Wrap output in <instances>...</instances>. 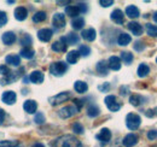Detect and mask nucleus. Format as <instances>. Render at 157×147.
<instances>
[{
    "mask_svg": "<svg viewBox=\"0 0 157 147\" xmlns=\"http://www.w3.org/2000/svg\"><path fill=\"white\" fill-rule=\"evenodd\" d=\"M0 147H23L17 140H1Z\"/></svg>",
    "mask_w": 157,
    "mask_h": 147,
    "instance_id": "nucleus-32",
    "label": "nucleus"
},
{
    "mask_svg": "<svg viewBox=\"0 0 157 147\" xmlns=\"http://www.w3.org/2000/svg\"><path fill=\"white\" fill-rule=\"evenodd\" d=\"M78 52L80 53V55H82V57H88L90 53H91V48H90L88 46H86V45H81Z\"/></svg>",
    "mask_w": 157,
    "mask_h": 147,
    "instance_id": "nucleus-39",
    "label": "nucleus"
},
{
    "mask_svg": "<svg viewBox=\"0 0 157 147\" xmlns=\"http://www.w3.org/2000/svg\"><path fill=\"white\" fill-rule=\"evenodd\" d=\"M85 25V19L81 18V17H76L71 21V27L75 29V30H80L82 29Z\"/></svg>",
    "mask_w": 157,
    "mask_h": 147,
    "instance_id": "nucleus-34",
    "label": "nucleus"
},
{
    "mask_svg": "<svg viewBox=\"0 0 157 147\" xmlns=\"http://www.w3.org/2000/svg\"><path fill=\"white\" fill-rule=\"evenodd\" d=\"M23 109L27 113H34L38 110V103L35 100H25L23 104Z\"/></svg>",
    "mask_w": 157,
    "mask_h": 147,
    "instance_id": "nucleus-15",
    "label": "nucleus"
},
{
    "mask_svg": "<svg viewBox=\"0 0 157 147\" xmlns=\"http://www.w3.org/2000/svg\"><path fill=\"white\" fill-rule=\"evenodd\" d=\"M109 88H110V83H109V82L104 83L103 86H99V91H101V92H108Z\"/></svg>",
    "mask_w": 157,
    "mask_h": 147,
    "instance_id": "nucleus-49",
    "label": "nucleus"
},
{
    "mask_svg": "<svg viewBox=\"0 0 157 147\" xmlns=\"http://www.w3.org/2000/svg\"><path fill=\"white\" fill-rule=\"evenodd\" d=\"M96 69H97V71H98L101 76H106V75H108V71H109L108 62H105V60H100L98 64H97Z\"/></svg>",
    "mask_w": 157,
    "mask_h": 147,
    "instance_id": "nucleus-22",
    "label": "nucleus"
},
{
    "mask_svg": "<svg viewBox=\"0 0 157 147\" xmlns=\"http://www.w3.org/2000/svg\"><path fill=\"white\" fill-rule=\"evenodd\" d=\"M83 127H82V124L81 123H78V122H76V123H74L73 124V131L75 133V134H82L83 133Z\"/></svg>",
    "mask_w": 157,
    "mask_h": 147,
    "instance_id": "nucleus-41",
    "label": "nucleus"
},
{
    "mask_svg": "<svg viewBox=\"0 0 157 147\" xmlns=\"http://www.w3.org/2000/svg\"><path fill=\"white\" fill-rule=\"evenodd\" d=\"M76 112H78V109L74 105H69V106H64L63 109L58 111V115L60 118H70L73 117Z\"/></svg>",
    "mask_w": 157,
    "mask_h": 147,
    "instance_id": "nucleus-6",
    "label": "nucleus"
},
{
    "mask_svg": "<svg viewBox=\"0 0 157 147\" xmlns=\"http://www.w3.org/2000/svg\"><path fill=\"white\" fill-rule=\"evenodd\" d=\"M34 122H35L36 124H44V123H45V116H44L42 112H38V113L35 115Z\"/></svg>",
    "mask_w": 157,
    "mask_h": 147,
    "instance_id": "nucleus-40",
    "label": "nucleus"
},
{
    "mask_svg": "<svg viewBox=\"0 0 157 147\" xmlns=\"http://www.w3.org/2000/svg\"><path fill=\"white\" fill-rule=\"evenodd\" d=\"M99 113H100V110H99V107L97 105H91V106H88V109H87V115H88V117L96 118V117L99 116Z\"/></svg>",
    "mask_w": 157,
    "mask_h": 147,
    "instance_id": "nucleus-33",
    "label": "nucleus"
},
{
    "mask_svg": "<svg viewBox=\"0 0 157 147\" xmlns=\"http://www.w3.org/2000/svg\"><path fill=\"white\" fill-rule=\"evenodd\" d=\"M7 23V15L4 11H0V27L5 25Z\"/></svg>",
    "mask_w": 157,
    "mask_h": 147,
    "instance_id": "nucleus-42",
    "label": "nucleus"
},
{
    "mask_svg": "<svg viewBox=\"0 0 157 147\" xmlns=\"http://www.w3.org/2000/svg\"><path fill=\"white\" fill-rule=\"evenodd\" d=\"M44 78H45V76H44V74L41 73L40 70H35V71H33L29 75V81L33 82V83H36V85L42 83Z\"/></svg>",
    "mask_w": 157,
    "mask_h": 147,
    "instance_id": "nucleus-17",
    "label": "nucleus"
},
{
    "mask_svg": "<svg viewBox=\"0 0 157 147\" xmlns=\"http://www.w3.org/2000/svg\"><path fill=\"white\" fill-rule=\"evenodd\" d=\"M5 62H6L9 65H12V66H20L21 58L18 57V55H6V58H5Z\"/></svg>",
    "mask_w": 157,
    "mask_h": 147,
    "instance_id": "nucleus-23",
    "label": "nucleus"
},
{
    "mask_svg": "<svg viewBox=\"0 0 157 147\" xmlns=\"http://www.w3.org/2000/svg\"><path fill=\"white\" fill-rule=\"evenodd\" d=\"M33 43V39L29 34H24L21 39V45L24 47H30V45Z\"/></svg>",
    "mask_w": 157,
    "mask_h": 147,
    "instance_id": "nucleus-38",
    "label": "nucleus"
},
{
    "mask_svg": "<svg viewBox=\"0 0 157 147\" xmlns=\"http://www.w3.org/2000/svg\"><path fill=\"white\" fill-rule=\"evenodd\" d=\"M129 103L133 105V106H140L141 104L145 103V99L140 95V94H132L129 96Z\"/></svg>",
    "mask_w": 157,
    "mask_h": 147,
    "instance_id": "nucleus-24",
    "label": "nucleus"
},
{
    "mask_svg": "<svg viewBox=\"0 0 157 147\" xmlns=\"http://www.w3.org/2000/svg\"><path fill=\"white\" fill-rule=\"evenodd\" d=\"M46 18H47L46 12H44V11H38V12L33 16V22H35V23H40V22H44Z\"/></svg>",
    "mask_w": 157,
    "mask_h": 147,
    "instance_id": "nucleus-36",
    "label": "nucleus"
},
{
    "mask_svg": "<svg viewBox=\"0 0 157 147\" xmlns=\"http://www.w3.org/2000/svg\"><path fill=\"white\" fill-rule=\"evenodd\" d=\"M74 104H75L74 106H75V107L78 109V111H80V110H81V107L83 106V104H85V103H83V100H80V99H75V100H74Z\"/></svg>",
    "mask_w": 157,
    "mask_h": 147,
    "instance_id": "nucleus-48",
    "label": "nucleus"
},
{
    "mask_svg": "<svg viewBox=\"0 0 157 147\" xmlns=\"http://www.w3.org/2000/svg\"><path fill=\"white\" fill-rule=\"evenodd\" d=\"M96 138H97V140L101 141L103 144H106L111 140V131L108 128H103L100 130V133L96 135Z\"/></svg>",
    "mask_w": 157,
    "mask_h": 147,
    "instance_id": "nucleus-11",
    "label": "nucleus"
},
{
    "mask_svg": "<svg viewBox=\"0 0 157 147\" xmlns=\"http://www.w3.org/2000/svg\"><path fill=\"white\" fill-rule=\"evenodd\" d=\"M146 116H149V117L155 116V112H154V110H147V111H146Z\"/></svg>",
    "mask_w": 157,
    "mask_h": 147,
    "instance_id": "nucleus-51",
    "label": "nucleus"
},
{
    "mask_svg": "<svg viewBox=\"0 0 157 147\" xmlns=\"http://www.w3.org/2000/svg\"><path fill=\"white\" fill-rule=\"evenodd\" d=\"M152 19H154V22L157 23V11L156 12H154V15H152Z\"/></svg>",
    "mask_w": 157,
    "mask_h": 147,
    "instance_id": "nucleus-54",
    "label": "nucleus"
},
{
    "mask_svg": "<svg viewBox=\"0 0 157 147\" xmlns=\"http://www.w3.org/2000/svg\"><path fill=\"white\" fill-rule=\"evenodd\" d=\"M5 111L2 110V109H0V124H2V122L5 121Z\"/></svg>",
    "mask_w": 157,
    "mask_h": 147,
    "instance_id": "nucleus-50",
    "label": "nucleus"
},
{
    "mask_svg": "<svg viewBox=\"0 0 157 147\" xmlns=\"http://www.w3.org/2000/svg\"><path fill=\"white\" fill-rule=\"evenodd\" d=\"M156 138H157V130H155V129L149 130V133H147V139H149V140H155Z\"/></svg>",
    "mask_w": 157,
    "mask_h": 147,
    "instance_id": "nucleus-46",
    "label": "nucleus"
},
{
    "mask_svg": "<svg viewBox=\"0 0 157 147\" xmlns=\"http://www.w3.org/2000/svg\"><path fill=\"white\" fill-rule=\"evenodd\" d=\"M1 99H2V103L7 104V105H12V104L16 103L17 95H16V93L12 92V91H6V92L2 93Z\"/></svg>",
    "mask_w": 157,
    "mask_h": 147,
    "instance_id": "nucleus-8",
    "label": "nucleus"
},
{
    "mask_svg": "<svg viewBox=\"0 0 157 147\" xmlns=\"http://www.w3.org/2000/svg\"><path fill=\"white\" fill-rule=\"evenodd\" d=\"M1 40H2V42H4L5 45L11 46V45L15 43V41H16V34H15L13 32H6V33L2 34Z\"/></svg>",
    "mask_w": 157,
    "mask_h": 147,
    "instance_id": "nucleus-19",
    "label": "nucleus"
},
{
    "mask_svg": "<svg viewBox=\"0 0 157 147\" xmlns=\"http://www.w3.org/2000/svg\"><path fill=\"white\" fill-rule=\"evenodd\" d=\"M10 73H11V70H10L6 65H0V75H2V76H7Z\"/></svg>",
    "mask_w": 157,
    "mask_h": 147,
    "instance_id": "nucleus-44",
    "label": "nucleus"
},
{
    "mask_svg": "<svg viewBox=\"0 0 157 147\" xmlns=\"http://www.w3.org/2000/svg\"><path fill=\"white\" fill-rule=\"evenodd\" d=\"M126 91H127V88L122 87V88H121V94H122V95H126V94H127V92H126Z\"/></svg>",
    "mask_w": 157,
    "mask_h": 147,
    "instance_id": "nucleus-53",
    "label": "nucleus"
},
{
    "mask_svg": "<svg viewBox=\"0 0 157 147\" xmlns=\"http://www.w3.org/2000/svg\"><path fill=\"white\" fill-rule=\"evenodd\" d=\"M28 17V10L24 6H18L15 10V18L17 21H24Z\"/></svg>",
    "mask_w": 157,
    "mask_h": 147,
    "instance_id": "nucleus-20",
    "label": "nucleus"
},
{
    "mask_svg": "<svg viewBox=\"0 0 157 147\" xmlns=\"http://www.w3.org/2000/svg\"><path fill=\"white\" fill-rule=\"evenodd\" d=\"M141 124V118L137 113H128L126 117V126L131 130H136Z\"/></svg>",
    "mask_w": 157,
    "mask_h": 147,
    "instance_id": "nucleus-3",
    "label": "nucleus"
},
{
    "mask_svg": "<svg viewBox=\"0 0 157 147\" xmlns=\"http://www.w3.org/2000/svg\"><path fill=\"white\" fill-rule=\"evenodd\" d=\"M104 101H105L106 107L111 111V112H117L121 109V104L117 101V99H116L115 95H108V96H105Z\"/></svg>",
    "mask_w": 157,
    "mask_h": 147,
    "instance_id": "nucleus-4",
    "label": "nucleus"
},
{
    "mask_svg": "<svg viewBox=\"0 0 157 147\" xmlns=\"http://www.w3.org/2000/svg\"><path fill=\"white\" fill-rule=\"evenodd\" d=\"M128 29H129L131 33L134 34L136 36L141 35V34H143V30H144L143 27H141V24L138 23V22H129V23H128Z\"/></svg>",
    "mask_w": 157,
    "mask_h": 147,
    "instance_id": "nucleus-16",
    "label": "nucleus"
},
{
    "mask_svg": "<svg viewBox=\"0 0 157 147\" xmlns=\"http://www.w3.org/2000/svg\"><path fill=\"white\" fill-rule=\"evenodd\" d=\"M145 28H146V33H147L149 36L157 37V25L151 24V23H146Z\"/></svg>",
    "mask_w": 157,
    "mask_h": 147,
    "instance_id": "nucleus-35",
    "label": "nucleus"
},
{
    "mask_svg": "<svg viewBox=\"0 0 157 147\" xmlns=\"http://www.w3.org/2000/svg\"><path fill=\"white\" fill-rule=\"evenodd\" d=\"M69 98H70V93L62 92V93H59V94H57V95H55V96H51V98L48 99V101H50V104H51L52 106H57L59 104L67 101Z\"/></svg>",
    "mask_w": 157,
    "mask_h": 147,
    "instance_id": "nucleus-5",
    "label": "nucleus"
},
{
    "mask_svg": "<svg viewBox=\"0 0 157 147\" xmlns=\"http://www.w3.org/2000/svg\"><path fill=\"white\" fill-rule=\"evenodd\" d=\"M138 76L139 77H146L149 73H150V68H149V65L147 64H145V63H141L139 66H138Z\"/></svg>",
    "mask_w": 157,
    "mask_h": 147,
    "instance_id": "nucleus-28",
    "label": "nucleus"
},
{
    "mask_svg": "<svg viewBox=\"0 0 157 147\" xmlns=\"http://www.w3.org/2000/svg\"><path fill=\"white\" fill-rule=\"evenodd\" d=\"M68 70V65L64 62H53L50 65V73L53 76H63Z\"/></svg>",
    "mask_w": 157,
    "mask_h": 147,
    "instance_id": "nucleus-2",
    "label": "nucleus"
},
{
    "mask_svg": "<svg viewBox=\"0 0 157 147\" xmlns=\"http://www.w3.org/2000/svg\"><path fill=\"white\" fill-rule=\"evenodd\" d=\"M110 18H111L113 22H115L116 24H123V22H124V15H123V12L120 9H115L111 12Z\"/></svg>",
    "mask_w": 157,
    "mask_h": 147,
    "instance_id": "nucleus-12",
    "label": "nucleus"
},
{
    "mask_svg": "<svg viewBox=\"0 0 157 147\" xmlns=\"http://www.w3.org/2000/svg\"><path fill=\"white\" fill-rule=\"evenodd\" d=\"M60 41L64 42L67 46L68 45H76V43H78V41H80V37L75 33H69L67 36L60 37Z\"/></svg>",
    "mask_w": 157,
    "mask_h": 147,
    "instance_id": "nucleus-9",
    "label": "nucleus"
},
{
    "mask_svg": "<svg viewBox=\"0 0 157 147\" xmlns=\"http://www.w3.org/2000/svg\"><path fill=\"white\" fill-rule=\"evenodd\" d=\"M67 47H68V46H67L64 42H62L60 40L53 42L52 46H51L52 51H55V52H65V51H67Z\"/></svg>",
    "mask_w": 157,
    "mask_h": 147,
    "instance_id": "nucleus-29",
    "label": "nucleus"
},
{
    "mask_svg": "<svg viewBox=\"0 0 157 147\" xmlns=\"http://www.w3.org/2000/svg\"><path fill=\"white\" fill-rule=\"evenodd\" d=\"M70 1H57V4H59V5H65V4H69Z\"/></svg>",
    "mask_w": 157,
    "mask_h": 147,
    "instance_id": "nucleus-56",
    "label": "nucleus"
},
{
    "mask_svg": "<svg viewBox=\"0 0 157 147\" xmlns=\"http://www.w3.org/2000/svg\"><path fill=\"white\" fill-rule=\"evenodd\" d=\"M145 48V45L141 42V41H137L136 43H134V50L138 51V52H140V51H143Z\"/></svg>",
    "mask_w": 157,
    "mask_h": 147,
    "instance_id": "nucleus-45",
    "label": "nucleus"
},
{
    "mask_svg": "<svg viewBox=\"0 0 157 147\" xmlns=\"http://www.w3.org/2000/svg\"><path fill=\"white\" fill-rule=\"evenodd\" d=\"M80 58V53L78 51H70L68 55H67V62L69 64H76Z\"/></svg>",
    "mask_w": 157,
    "mask_h": 147,
    "instance_id": "nucleus-31",
    "label": "nucleus"
},
{
    "mask_svg": "<svg viewBox=\"0 0 157 147\" xmlns=\"http://www.w3.org/2000/svg\"><path fill=\"white\" fill-rule=\"evenodd\" d=\"M53 35V32L48 28H44V29H40L38 32V37H39L40 41L42 42H48L51 40V37Z\"/></svg>",
    "mask_w": 157,
    "mask_h": 147,
    "instance_id": "nucleus-10",
    "label": "nucleus"
},
{
    "mask_svg": "<svg viewBox=\"0 0 157 147\" xmlns=\"http://www.w3.org/2000/svg\"><path fill=\"white\" fill-rule=\"evenodd\" d=\"M108 65H109V68L111 70L117 71V70L121 69V59L118 57H116V55H111L109 58V60H108Z\"/></svg>",
    "mask_w": 157,
    "mask_h": 147,
    "instance_id": "nucleus-18",
    "label": "nucleus"
},
{
    "mask_svg": "<svg viewBox=\"0 0 157 147\" xmlns=\"http://www.w3.org/2000/svg\"><path fill=\"white\" fill-rule=\"evenodd\" d=\"M156 63H157V58H156Z\"/></svg>",
    "mask_w": 157,
    "mask_h": 147,
    "instance_id": "nucleus-57",
    "label": "nucleus"
},
{
    "mask_svg": "<svg viewBox=\"0 0 157 147\" xmlns=\"http://www.w3.org/2000/svg\"><path fill=\"white\" fill-rule=\"evenodd\" d=\"M32 147H45L44 144H41V142H36V144H34Z\"/></svg>",
    "mask_w": 157,
    "mask_h": 147,
    "instance_id": "nucleus-52",
    "label": "nucleus"
},
{
    "mask_svg": "<svg viewBox=\"0 0 157 147\" xmlns=\"http://www.w3.org/2000/svg\"><path fill=\"white\" fill-rule=\"evenodd\" d=\"M126 15L129 17V18H138L140 16V11L137 6L134 5H129L126 7Z\"/></svg>",
    "mask_w": 157,
    "mask_h": 147,
    "instance_id": "nucleus-21",
    "label": "nucleus"
},
{
    "mask_svg": "<svg viewBox=\"0 0 157 147\" xmlns=\"http://www.w3.org/2000/svg\"><path fill=\"white\" fill-rule=\"evenodd\" d=\"M21 57H23L24 59H33L34 55H35V52L34 50H32L30 47H24L21 50Z\"/></svg>",
    "mask_w": 157,
    "mask_h": 147,
    "instance_id": "nucleus-30",
    "label": "nucleus"
},
{
    "mask_svg": "<svg viewBox=\"0 0 157 147\" xmlns=\"http://www.w3.org/2000/svg\"><path fill=\"white\" fill-rule=\"evenodd\" d=\"M52 24H53L57 29L64 28V27H65V17H64V15H63V13H56V15H53Z\"/></svg>",
    "mask_w": 157,
    "mask_h": 147,
    "instance_id": "nucleus-13",
    "label": "nucleus"
},
{
    "mask_svg": "<svg viewBox=\"0 0 157 147\" xmlns=\"http://www.w3.org/2000/svg\"><path fill=\"white\" fill-rule=\"evenodd\" d=\"M74 89L78 93H80V94H83V93L87 92L88 86H87V83L83 82V81H76V82L74 83Z\"/></svg>",
    "mask_w": 157,
    "mask_h": 147,
    "instance_id": "nucleus-27",
    "label": "nucleus"
},
{
    "mask_svg": "<svg viewBox=\"0 0 157 147\" xmlns=\"http://www.w3.org/2000/svg\"><path fill=\"white\" fill-rule=\"evenodd\" d=\"M99 4H100L103 7H109V6H111V5L114 4V1H113V0H100Z\"/></svg>",
    "mask_w": 157,
    "mask_h": 147,
    "instance_id": "nucleus-47",
    "label": "nucleus"
},
{
    "mask_svg": "<svg viewBox=\"0 0 157 147\" xmlns=\"http://www.w3.org/2000/svg\"><path fill=\"white\" fill-rule=\"evenodd\" d=\"M23 83H29V77L28 76L23 77Z\"/></svg>",
    "mask_w": 157,
    "mask_h": 147,
    "instance_id": "nucleus-55",
    "label": "nucleus"
},
{
    "mask_svg": "<svg viewBox=\"0 0 157 147\" xmlns=\"http://www.w3.org/2000/svg\"><path fill=\"white\" fill-rule=\"evenodd\" d=\"M131 41H132V37L127 33H121L117 39V43L120 46H127L131 43Z\"/></svg>",
    "mask_w": 157,
    "mask_h": 147,
    "instance_id": "nucleus-25",
    "label": "nucleus"
},
{
    "mask_svg": "<svg viewBox=\"0 0 157 147\" xmlns=\"http://www.w3.org/2000/svg\"><path fill=\"white\" fill-rule=\"evenodd\" d=\"M65 15L76 18L78 15H80V10H78V5H76V6H75V5H69V6H67V7H65Z\"/></svg>",
    "mask_w": 157,
    "mask_h": 147,
    "instance_id": "nucleus-26",
    "label": "nucleus"
},
{
    "mask_svg": "<svg viewBox=\"0 0 157 147\" xmlns=\"http://www.w3.org/2000/svg\"><path fill=\"white\" fill-rule=\"evenodd\" d=\"M121 59L126 63V64H131L132 62H133V59H134V55H132L131 52H121Z\"/></svg>",
    "mask_w": 157,
    "mask_h": 147,
    "instance_id": "nucleus-37",
    "label": "nucleus"
},
{
    "mask_svg": "<svg viewBox=\"0 0 157 147\" xmlns=\"http://www.w3.org/2000/svg\"><path fill=\"white\" fill-rule=\"evenodd\" d=\"M139 141V136L134 133H131V134H127L123 140H122V144L124 147H133L136 146Z\"/></svg>",
    "mask_w": 157,
    "mask_h": 147,
    "instance_id": "nucleus-7",
    "label": "nucleus"
},
{
    "mask_svg": "<svg viewBox=\"0 0 157 147\" xmlns=\"http://www.w3.org/2000/svg\"><path fill=\"white\" fill-rule=\"evenodd\" d=\"M78 10H80V13L82 12V13H86L87 11H88V7H87V4L86 2H78Z\"/></svg>",
    "mask_w": 157,
    "mask_h": 147,
    "instance_id": "nucleus-43",
    "label": "nucleus"
},
{
    "mask_svg": "<svg viewBox=\"0 0 157 147\" xmlns=\"http://www.w3.org/2000/svg\"><path fill=\"white\" fill-rule=\"evenodd\" d=\"M51 147H82L81 141L73 135H62L51 142Z\"/></svg>",
    "mask_w": 157,
    "mask_h": 147,
    "instance_id": "nucleus-1",
    "label": "nucleus"
},
{
    "mask_svg": "<svg viewBox=\"0 0 157 147\" xmlns=\"http://www.w3.org/2000/svg\"><path fill=\"white\" fill-rule=\"evenodd\" d=\"M81 36H82V39H85L86 41L92 42V41H94L96 37H97V32H96V29H93V28H88V29H86V30H82Z\"/></svg>",
    "mask_w": 157,
    "mask_h": 147,
    "instance_id": "nucleus-14",
    "label": "nucleus"
}]
</instances>
